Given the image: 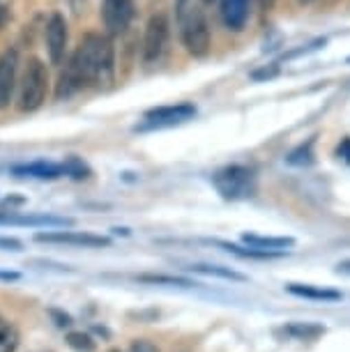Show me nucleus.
<instances>
[{"instance_id": "f257e3e1", "label": "nucleus", "mask_w": 350, "mask_h": 352, "mask_svg": "<svg viewBox=\"0 0 350 352\" xmlns=\"http://www.w3.org/2000/svg\"><path fill=\"white\" fill-rule=\"evenodd\" d=\"M116 49L107 32H85L74 53L65 60L56 85V99H69L78 90L102 88L113 81Z\"/></svg>"}, {"instance_id": "f03ea898", "label": "nucleus", "mask_w": 350, "mask_h": 352, "mask_svg": "<svg viewBox=\"0 0 350 352\" xmlns=\"http://www.w3.org/2000/svg\"><path fill=\"white\" fill-rule=\"evenodd\" d=\"M175 16L187 53L194 58H206L212 46V35H210V25L201 5L196 0H175Z\"/></svg>"}, {"instance_id": "7ed1b4c3", "label": "nucleus", "mask_w": 350, "mask_h": 352, "mask_svg": "<svg viewBox=\"0 0 350 352\" xmlns=\"http://www.w3.org/2000/svg\"><path fill=\"white\" fill-rule=\"evenodd\" d=\"M49 67L39 60V58H30L23 69L21 83H19V99L17 106L21 113H35L44 106L46 97H49Z\"/></svg>"}, {"instance_id": "20e7f679", "label": "nucleus", "mask_w": 350, "mask_h": 352, "mask_svg": "<svg viewBox=\"0 0 350 352\" xmlns=\"http://www.w3.org/2000/svg\"><path fill=\"white\" fill-rule=\"evenodd\" d=\"M212 184L223 201H244L256 194V173L247 166L233 164L217 170L212 175Z\"/></svg>"}, {"instance_id": "39448f33", "label": "nucleus", "mask_w": 350, "mask_h": 352, "mask_svg": "<svg viewBox=\"0 0 350 352\" xmlns=\"http://www.w3.org/2000/svg\"><path fill=\"white\" fill-rule=\"evenodd\" d=\"M198 109L189 102H180V104H168V106H157V109H150L143 116V120L136 124L134 131H157V129H168V127H177V124H184L189 120H194Z\"/></svg>"}, {"instance_id": "423d86ee", "label": "nucleus", "mask_w": 350, "mask_h": 352, "mask_svg": "<svg viewBox=\"0 0 350 352\" xmlns=\"http://www.w3.org/2000/svg\"><path fill=\"white\" fill-rule=\"evenodd\" d=\"M171 37V21L164 12H157L148 19L143 32V63L145 65H155L162 60L164 51L168 46Z\"/></svg>"}, {"instance_id": "0eeeda50", "label": "nucleus", "mask_w": 350, "mask_h": 352, "mask_svg": "<svg viewBox=\"0 0 350 352\" xmlns=\"http://www.w3.org/2000/svg\"><path fill=\"white\" fill-rule=\"evenodd\" d=\"M44 42L46 51H49V60L51 65H63L67 60V51H69V25L61 12H54L46 21L44 28Z\"/></svg>"}, {"instance_id": "6e6552de", "label": "nucleus", "mask_w": 350, "mask_h": 352, "mask_svg": "<svg viewBox=\"0 0 350 352\" xmlns=\"http://www.w3.org/2000/svg\"><path fill=\"white\" fill-rule=\"evenodd\" d=\"M35 242L46 244H69V247H83V249H107L111 247V237L95 235V232H81V230H39L35 232Z\"/></svg>"}, {"instance_id": "1a4fd4ad", "label": "nucleus", "mask_w": 350, "mask_h": 352, "mask_svg": "<svg viewBox=\"0 0 350 352\" xmlns=\"http://www.w3.org/2000/svg\"><path fill=\"white\" fill-rule=\"evenodd\" d=\"M136 14L134 0H104L102 5V21L109 37L124 35Z\"/></svg>"}, {"instance_id": "9d476101", "label": "nucleus", "mask_w": 350, "mask_h": 352, "mask_svg": "<svg viewBox=\"0 0 350 352\" xmlns=\"http://www.w3.org/2000/svg\"><path fill=\"white\" fill-rule=\"evenodd\" d=\"M17 69H19V53L14 49L5 51L0 56V111L8 109L17 88Z\"/></svg>"}, {"instance_id": "9b49d317", "label": "nucleus", "mask_w": 350, "mask_h": 352, "mask_svg": "<svg viewBox=\"0 0 350 352\" xmlns=\"http://www.w3.org/2000/svg\"><path fill=\"white\" fill-rule=\"evenodd\" d=\"M219 16L226 30L240 32L252 16V0H219Z\"/></svg>"}, {"instance_id": "f8f14e48", "label": "nucleus", "mask_w": 350, "mask_h": 352, "mask_svg": "<svg viewBox=\"0 0 350 352\" xmlns=\"http://www.w3.org/2000/svg\"><path fill=\"white\" fill-rule=\"evenodd\" d=\"M10 173L14 177H30V180H58L65 177V166L56 162H30L12 166Z\"/></svg>"}, {"instance_id": "ddd939ff", "label": "nucleus", "mask_w": 350, "mask_h": 352, "mask_svg": "<svg viewBox=\"0 0 350 352\" xmlns=\"http://www.w3.org/2000/svg\"><path fill=\"white\" fill-rule=\"evenodd\" d=\"M286 290L293 297H302V300L311 302H341L343 295L334 288H322V285H309V283H288Z\"/></svg>"}, {"instance_id": "4468645a", "label": "nucleus", "mask_w": 350, "mask_h": 352, "mask_svg": "<svg viewBox=\"0 0 350 352\" xmlns=\"http://www.w3.org/2000/svg\"><path fill=\"white\" fill-rule=\"evenodd\" d=\"M281 334L286 338H293V341H318L320 336L327 334V327L320 322H286L281 327Z\"/></svg>"}, {"instance_id": "2eb2a0df", "label": "nucleus", "mask_w": 350, "mask_h": 352, "mask_svg": "<svg viewBox=\"0 0 350 352\" xmlns=\"http://www.w3.org/2000/svg\"><path fill=\"white\" fill-rule=\"evenodd\" d=\"M217 247H221L223 251L233 254L237 258H252V261H274V258H283L286 251H274V249H256V247H237V244L230 242H215Z\"/></svg>"}, {"instance_id": "dca6fc26", "label": "nucleus", "mask_w": 350, "mask_h": 352, "mask_svg": "<svg viewBox=\"0 0 350 352\" xmlns=\"http://www.w3.org/2000/svg\"><path fill=\"white\" fill-rule=\"evenodd\" d=\"M242 242L247 247H256V249H274V251H286L290 247H295L293 237H263V235H254V232H244Z\"/></svg>"}, {"instance_id": "f3484780", "label": "nucleus", "mask_w": 350, "mask_h": 352, "mask_svg": "<svg viewBox=\"0 0 350 352\" xmlns=\"http://www.w3.org/2000/svg\"><path fill=\"white\" fill-rule=\"evenodd\" d=\"M187 272H196V274H206V276H217V278H226V281H247V276L240 274V272L230 270V267H221V265H206V263H196L184 267Z\"/></svg>"}, {"instance_id": "a211bd4d", "label": "nucleus", "mask_w": 350, "mask_h": 352, "mask_svg": "<svg viewBox=\"0 0 350 352\" xmlns=\"http://www.w3.org/2000/svg\"><path fill=\"white\" fill-rule=\"evenodd\" d=\"M136 281L148 283V285H168V288H196V281L184 276H168V274H141L136 276Z\"/></svg>"}, {"instance_id": "6ab92c4d", "label": "nucleus", "mask_w": 350, "mask_h": 352, "mask_svg": "<svg viewBox=\"0 0 350 352\" xmlns=\"http://www.w3.org/2000/svg\"><path fill=\"white\" fill-rule=\"evenodd\" d=\"M65 341L74 352H95L97 350V343L95 338H92L88 331H69L67 336H65Z\"/></svg>"}, {"instance_id": "aec40b11", "label": "nucleus", "mask_w": 350, "mask_h": 352, "mask_svg": "<svg viewBox=\"0 0 350 352\" xmlns=\"http://www.w3.org/2000/svg\"><path fill=\"white\" fill-rule=\"evenodd\" d=\"M19 331L14 324L0 320V352H17L19 348Z\"/></svg>"}, {"instance_id": "412c9836", "label": "nucleus", "mask_w": 350, "mask_h": 352, "mask_svg": "<svg viewBox=\"0 0 350 352\" xmlns=\"http://www.w3.org/2000/svg\"><path fill=\"white\" fill-rule=\"evenodd\" d=\"M63 166H65V175L72 177V180H88V177L92 175L90 166L85 164L83 159H78V157H69V159H65Z\"/></svg>"}, {"instance_id": "4be33fe9", "label": "nucleus", "mask_w": 350, "mask_h": 352, "mask_svg": "<svg viewBox=\"0 0 350 352\" xmlns=\"http://www.w3.org/2000/svg\"><path fill=\"white\" fill-rule=\"evenodd\" d=\"M311 145H314V141H309L307 145H300L297 150L290 152V155H288V164H293V166H307V164H311L314 162Z\"/></svg>"}, {"instance_id": "5701e85b", "label": "nucleus", "mask_w": 350, "mask_h": 352, "mask_svg": "<svg viewBox=\"0 0 350 352\" xmlns=\"http://www.w3.org/2000/svg\"><path fill=\"white\" fill-rule=\"evenodd\" d=\"M49 316H51V320L56 322V327H72L74 324V318H72L67 311H63V309H49Z\"/></svg>"}, {"instance_id": "b1692460", "label": "nucleus", "mask_w": 350, "mask_h": 352, "mask_svg": "<svg viewBox=\"0 0 350 352\" xmlns=\"http://www.w3.org/2000/svg\"><path fill=\"white\" fill-rule=\"evenodd\" d=\"M28 265H32V267H39V270H54V272H74V267H69V265L54 263V261H44V258H35V261H30Z\"/></svg>"}, {"instance_id": "393cba45", "label": "nucleus", "mask_w": 350, "mask_h": 352, "mask_svg": "<svg viewBox=\"0 0 350 352\" xmlns=\"http://www.w3.org/2000/svg\"><path fill=\"white\" fill-rule=\"evenodd\" d=\"M129 352H162L153 341H148V338H134L129 345Z\"/></svg>"}, {"instance_id": "a878e982", "label": "nucleus", "mask_w": 350, "mask_h": 352, "mask_svg": "<svg viewBox=\"0 0 350 352\" xmlns=\"http://www.w3.org/2000/svg\"><path fill=\"white\" fill-rule=\"evenodd\" d=\"M336 157H339L343 164L350 166V136L341 138V141H339V145H336Z\"/></svg>"}, {"instance_id": "bb28decb", "label": "nucleus", "mask_w": 350, "mask_h": 352, "mask_svg": "<svg viewBox=\"0 0 350 352\" xmlns=\"http://www.w3.org/2000/svg\"><path fill=\"white\" fill-rule=\"evenodd\" d=\"M0 251H23V242L17 237H0Z\"/></svg>"}, {"instance_id": "cd10ccee", "label": "nucleus", "mask_w": 350, "mask_h": 352, "mask_svg": "<svg viewBox=\"0 0 350 352\" xmlns=\"http://www.w3.org/2000/svg\"><path fill=\"white\" fill-rule=\"evenodd\" d=\"M67 3H69L72 14H74V16H81L83 12H85V5H88V0H67Z\"/></svg>"}, {"instance_id": "c85d7f7f", "label": "nucleus", "mask_w": 350, "mask_h": 352, "mask_svg": "<svg viewBox=\"0 0 350 352\" xmlns=\"http://www.w3.org/2000/svg\"><path fill=\"white\" fill-rule=\"evenodd\" d=\"M0 281H5V283L21 281V274H19V272H10V270H0Z\"/></svg>"}, {"instance_id": "c756f323", "label": "nucleus", "mask_w": 350, "mask_h": 352, "mask_svg": "<svg viewBox=\"0 0 350 352\" xmlns=\"http://www.w3.org/2000/svg\"><path fill=\"white\" fill-rule=\"evenodd\" d=\"M92 331L95 334H99V336H104V338H109L111 334H109V329L107 327H99V324H92Z\"/></svg>"}, {"instance_id": "7c9ffc66", "label": "nucleus", "mask_w": 350, "mask_h": 352, "mask_svg": "<svg viewBox=\"0 0 350 352\" xmlns=\"http://www.w3.org/2000/svg\"><path fill=\"white\" fill-rule=\"evenodd\" d=\"M259 5H261L263 12H270V10H272V5H274V0H259Z\"/></svg>"}, {"instance_id": "2f4dec72", "label": "nucleus", "mask_w": 350, "mask_h": 352, "mask_svg": "<svg viewBox=\"0 0 350 352\" xmlns=\"http://www.w3.org/2000/svg\"><path fill=\"white\" fill-rule=\"evenodd\" d=\"M297 3H300V5H314L316 0H297Z\"/></svg>"}, {"instance_id": "473e14b6", "label": "nucleus", "mask_w": 350, "mask_h": 352, "mask_svg": "<svg viewBox=\"0 0 350 352\" xmlns=\"http://www.w3.org/2000/svg\"><path fill=\"white\" fill-rule=\"evenodd\" d=\"M107 352H120V350H118V348H111V350H107Z\"/></svg>"}, {"instance_id": "72a5a7b5", "label": "nucleus", "mask_w": 350, "mask_h": 352, "mask_svg": "<svg viewBox=\"0 0 350 352\" xmlns=\"http://www.w3.org/2000/svg\"><path fill=\"white\" fill-rule=\"evenodd\" d=\"M203 3H210V0H203Z\"/></svg>"}]
</instances>
